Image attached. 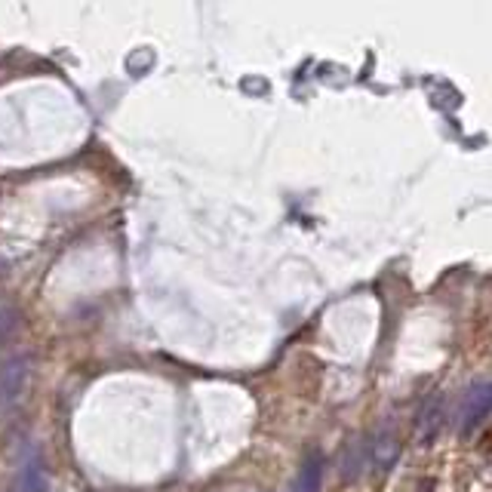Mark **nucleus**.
I'll list each match as a JSON object with an SVG mask.
<instances>
[{
    "instance_id": "0eeeda50",
    "label": "nucleus",
    "mask_w": 492,
    "mask_h": 492,
    "mask_svg": "<svg viewBox=\"0 0 492 492\" xmlns=\"http://www.w3.org/2000/svg\"><path fill=\"white\" fill-rule=\"evenodd\" d=\"M16 329H19V311L13 308V304L0 302V345H4L6 338H13Z\"/></svg>"
},
{
    "instance_id": "7ed1b4c3",
    "label": "nucleus",
    "mask_w": 492,
    "mask_h": 492,
    "mask_svg": "<svg viewBox=\"0 0 492 492\" xmlns=\"http://www.w3.org/2000/svg\"><path fill=\"white\" fill-rule=\"evenodd\" d=\"M46 468H44V459L40 455H28V459L19 465L16 477L10 480V489L6 492H46Z\"/></svg>"
},
{
    "instance_id": "39448f33",
    "label": "nucleus",
    "mask_w": 492,
    "mask_h": 492,
    "mask_svg": "<svg viewBox=\"0 0 492 492\" xmlns=\"http://www.w3.org/2000/svg\"><path fill=\"white\" fill-rule=\"evenodd\" d=\"M372 459H376L379 468L394 465V459H397V440H394V434H382V438L372 440Z\"/></svg>"
},
{
    "instance_id": "20e7f679",
    "label": "nucleus",
    "mask_w": 492,
    "mask_h": 492,
    "mask_svg": "<svg viewBox=\"0 0 492 492\" xmlns=\"http://www.w3.org/2000/svg\"><path fill=\"white\" fill-rule=\"evenodd\" d=\"M323 480V459L321 455H308V462L302 465L299 474V492H321Z\"/></svg>"
},
{
    "instance_id": "423d86ee",
    "label": "nucleus",
    "mask_w": 492,
    "mask_h": 492,
    "mask_svg": "<svg viewBox=\"0 0 492 492\" xmlns=\"http://www.w3.org/2000/svg\"><path fill=\"white\" fill-rule=\"evenodd\" d=\"M440 425V415H438V400H431V404L421 410V419H419V438L421 443H428L434 438V431H438Z\"/></svg>"
},
{
    "instance_id": "f03ea898",
    "label": "nucleus",
    "mask_w": 492,
    "mask_h": 492,
    "mask_svg": "<svg viewBox=\"0 0 492 492\" xmlns=\"http://www.w3.org/2000/svg\"><path fill=\"white\" fill-rule=\"evenodd\" d=\"M489 413H492V382H480L462 397L459 413H455V419H459V431L462 434L474 431Z\"/></svg>"
},
{
    "instance_id": "f257e3e1",
    "label": "nucleus",
    "mask_w": 492,
    "mask_h": 492,
    "mask_svg": "<svg viewBox=\"0 0 492 492\" xmlns=\"http://www.w3.org/2000/svg\"><path fill=\"white\" fill-rule=\"evenodd\" d=\"M31 385V360L25 354H13L0 363V410H13L25 397Z\"/></svg>"
}]
</instances>
